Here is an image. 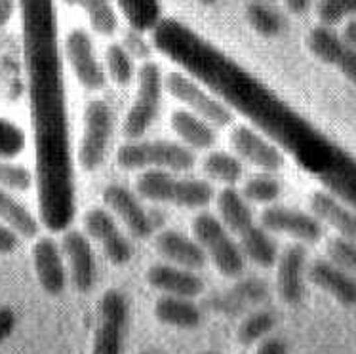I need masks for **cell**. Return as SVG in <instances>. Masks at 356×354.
Returning <instances> with one entry per match:
<instances>
[{
	"label": "cell",
	"instance_id": "cell-1",
	"mask_svg": "<svg viewBox=\"0 0 356 354\" xmlns=\"http://www.w3.org/2000/svg\"><path fill=\"white\" fill-rule=\"evenodd\" d=\"M154 50L218 95L231 111L242 115L255 130L326 191L356 210V162L322 134L309 118L267 86L254 72L174 17H162L151 31Z\"/></svg>",
	"mask_w": 356,
	"mask_h": 354
},
{
	"label": "cell",
	"instance_id": "cell-2",
	"mask_svg": "<svg viewBox=\"0 0 356 354\" xmlns=\"http://www.w3.org/2000/svg\"><path fill=\"white\" fill-rule=\"evenodd\" d=\"M19 8L40 221L51 232L69 231L76 191L56 6L54 0H19Z\"/></svg>",
	"mask_w": 356,
	"mask_h": 354
},
{
	"label": "cell",
	"instance_id": "cell-3",
	"mask_svg": "<svg viewBox=\"0 0 356 354\" xmlns=\"http://www.w3.org/2000/svg\"><path fill=\"white\" fill-rule=\"evenodd\" d=\"M136 193L151 202L172 204L189 210H204L216 198V191L208 181L177 177L166 170L141 172L136 179Z\"/></svg>",
	"mask_w": 356,
	"mask_h": 354
},
{
	"label": "cell",
	"instance_id": "cell-4",
	"mask_svg": "<svg viewBox=\"0 0 356 354\" xmlns=\"http://www.w3.org/2000/svg\"><path fill=\"white\" fill-rule=\"evenodd\" d=\"M117 164L126 172L166 170L172 174L189 172L197 164V154L189 147L168 139L128 141L118 147Z\"/></svg>",
	"mask_w": 356,
	"mask_h": 354
},
{
	"label": "cell",
	"instance_id": "cell-5",
	"mask_svg": "<svg viewBox=\"0 0 356 354\" xmlns=\"http://www.w3.org/2000/svg\"><path fill=\"white\" fill-rule=\"evenodd\" d=\"M191 229L193 239L202 246L206 257L211 259L225 278H238L244 273L246 257L240 250L238 242H234L225 225L219 221V217L210 211H198L193 217Z\"/></svg>",
	"mask_w": 356,
	"mask_h": 354
},
{
	"label": "cell",
	"instance_id": "cell-6",
	"mask_svg": "<svg viewBox=\"0 0 356 354\" xmlns=\"http://www.w3.org/2000/svg\"><path fill=\"white\" fill-rule=\"evenodd\" d=\"M164 88L187 111L204 118L213 128H227L234 120V111L187 72H170L164 79Z\"/></svg>",
	"mask_w": 356,
	"mask_h": 354
},
{
	"label": "cell",
	"instance_id": "cell-7",
	"mask_svg": "<svg viewBox=\"0 0 356 354\" xmlns=\"http://www.w3.org/2000/svg\"><path fill=\"white\" fill-rule=\"evenodd\" d=\"M164 79L154 61H145L138 71V92L128 115L124 118V136L128 141H139L153 126L160 111Z\"/></svg>",
	"mask_w": 356,
	"mask_h": 354
},
{
	"label": "cell",
	"instance_id": "cell-8",
	"mask_svg": "<svg viewBox=\"0 0 356 354\" xmlns=\"http://www.w3.org/2000/svg\"><path fill=\"white\" fill-rule=\"evenodd\" d=\"M115 116L109 103L94 99L84 111V131L79 147V164L84 172H95L102 166L111 136H113Z\"/></svg>",
	"mask_w": 356,
	"mask_h": 354
},
{
	"label": "cell",
	"instance_id": "cell-9",
	"mask_svg": "<svg viewBox=\"0 0 356 354\" xmlns=\"http://www.w3.org/2000/svg\"><path fill=\"white\" fill-rule=\"evenodd\" d=\"M128 314L130 309L122 291L107 289L99 301L94 354H122Z\"/></svg>",
	"mask_w": 356,
	"mask_h": 354
},
{
	"label": "cell",
	"instance_id": "cell-10",
	"mask_svg": "<svg viewBox=\"0 0 356 354\" xmlns=\"http://www.w3.org/2000/svg\"><path fill=\"white\" fill-rule=\"evenodd\" d=\"M103 202H105V208L113 216L118 217L136 239L153 236V232L159 227L154 214L143 208L138 193H134L124 185H118V183L107 185L103 188Z\"/></svg>",
	"mask_w": 356,
	"mask_h": 354
},
{
	"label": "cell",
	"instance_id": "cell-11",
	"mask_svg": "<svg viewBox=\"0 0 356 354\" xmlns=\"http://www.w3.org/2000/svg\"><path fill=\"white\" fill-rule=\"evenodd\" d=\"M259 225L270 234H286L299 244H314L324 236V225L311 211L288 206H267L259 216Z\"/></svg>",
	"mask_w": 356,
	"mask_h": 354
},
{
	"label": "cell",
	"instance_id": "cell-12",
	"mask_svg": "<svg viewBox=\"0 0 356 354\" xmlns=\"http://www.w3.org/2000/svg\"><path fill=\"white\" fill-rule=\"evenodd\" d=\"M84 231L90 239L102 246L105 257L113 265L122 267L131 261L134 248L120 231L115 216L107 208H102V206L90 208L84 214Z\"/></svg>",
	"mask_w": 356,
	"mask_h": 354
},
{
	"label": "cell",
	"instance_id": "cell-13",
	"mask_svg": "<svg viewBox=\"0 0 356 354\" xmlns=\"http://www.w3.org/2000/svg\"><path fill=\"white\" fill-rule=\"evenodd\" d=\"M231 147L242 162L252 164L259 172L277 174L284 166V152L254 126H236L231 131Z\"/></svg>",
	"mask_w": 356,
	"mask_h": 354
},
{
	"label": "cell",
	"instance_id": "cell-14",
	"mask_svg": "<svg viewBox=\"0 0 356 354\" xmlns=\"http://www.w3.org/2000/svg\"><path fill=\"white\" fill-rule=\"evenodd\" d=\"M65 58L73 69L74 77L79 79L82 86L90 92H99L105 82L107 74L95 56L92 36L84 29H73L65 38Z\"/></svg>",
	"mask_w": 356,
	"mask_h": 354
},
{
	"label": "cell",
	"instance_id": "cell-15",
	"mask_svg": "<svg viewBox=\"0 0 356 354\" xmlns=\"http://www.w3.org/2000/svg\"><path fill=\"white\" fill-rule=\"evenodd\" d=\"M61 250L67 261L69 276L74 289L80 293H88L94 288L97 267H95V255L90 236L84 232L69 229L61 239Z\"/></svg>",
	"mask_w": 356,
	"mask_h": 354
},
{
	"label": "cell",
	"instance_id": "cell-16",
	"mask_svg": "<svg viewBox=\"0 0 356 354\" xmlns=\"http://www.w3.org/2000/svg\"><path fill=\"white\" fill-rule=\"evenodd\" d=\"M33 265L38 284L48 296H61L67 286L69 271L65 267L63 250L50 236H42L33 246Z\"/></svg>",
	"mask_w": 356,
	"mask_h": 354
},
{
	"label": "cell",
	"instance_id": "cell-17",
	"mask_svg": "<svg viewBox=\"0 0 356 354\" xmlns=\"http://www.w3.org/2000/svg\"><path fill=\"white\" fill-rule=\"evenodd\" d=\"M307 248L303 244H291L278 255L277 261V288L284 303L298 305L305 293Z\"/></svg>",
	"mask_w": 356,
	"mask_h": 354
},
{
	"label": "cell",
	"instance_id": "cell-18",
	"mask_svg": "<svg viewBox=\"0 0 356 354\" xmlns=\"http://www.w3.org/2000/svg\"><path fill=\"white\" fill-rule=\"evenodd\" d=\"M147 282L162 296L195 299L204 289V280L189 268L175 267L172 263H156L147 268Z\"/></svg>",
	"mask_w": 356,
	"mask_h": 354
},
{
	"label": "cell",
	"instance_id": "cell-19",
	"mask_svg": "<svg viewBox=\"0 0 356 354\" xmlns=\"http://www.w3.org/2000/svg\"><path fill=\"white\" fill-rule=\"evenodd\" d=\"M309 208L322 225L332 227L337 236L356 240V210L332 191H316L311 195Z\"/></svg>",
	"mask_w": 356,
	"mask_h": 354
},
{
	"label": "cell",
	"instance_id": "cell-20",
	"mask_svg": "<svg viewBox=\"0 0 356 354\" xmlns=\"http://www.w3.org/2000/svg\"><path fill=\"white\" fill-rule=\"evenodd\" d=\"M154 250L159 252L160 257L170 261L175 267L198 271L206 265V252L195 239H189L174 229H164L154 236Z\"/></svg>",
	"mask_w": 356,
	"mask_h": 354
},
{
	"label": "cell",
	"instance_id": "cell-21",
	"mask_svg": "<svg viewBox=\"0 0 356 354\" xmlns=\"http://www.w3.org/2000/svg\"><path fill=\"white\" fill-rule=\"evenodd\" d=\"M309 280L345 307L356 305V275L343 271L332 261L314 259L307 268Z\"/></svg>",
	"mask_w": 356,
	"mask_h": 354
},
{
	"label": "cell",
	"instance_id": "cell-22",
	"mask_svg": "<svg viewBox=\"0 0 356 354\" xmlns=\"http://www.w3.org/2000/svg\"><path fill=\"white\" fill-rule=\"evenodd\" d=\"M170 126L191 151H210L218 141L216 128L187 108H175L170 116Z\"/></svg>",
	"mask_w": 356,
	"mask_h": 354
},
{
	"label": "cell",
	"instance_id": "cell-23",
	"mask_svg": "<svg viewBox=\"0 0 356 354\" xmlns=\"http://www.w3.org/2000/svg\"><path fill=\"white\" fill-rule=\"evenodd\" d=\"M216 204H218L219 221L225 225L227 231L233 232L236 236H240L242 232H246L250 227L255 225L254 211L250 208V202L234 187L223 188L216 196Z\"/></svg>",
	"mask_w": 356,
	"mask_h": 354
},
{
	"label": "cell",
	"instance_id": "cell-24",
	"mask_svg": "<svg viewBox=\"0 0 356 354\" xmlns=\"http://www.w3.org/2000/svg\"><path fill=\"white\" fill-rule=\"evenodd\" d=\"M154 316L160 324L172 325L177 330H193L202 322V311L193 299L174 296H162L156 299Z\"/></svg>",
	"mask_w": 356,
	"mask_h": 354
},
{
	"label": "cell",
	"instance_id": "cell-25",
	"mask_svg": "<svg viewBox=\"0 0 356 354\" xmlns=\"http://www.w3.org/2000/svg\"><path fill=\"white\" fill-rule=\"evenodd\" d=\"M238 246L244 257L255 263L257 267L270 268L277 265L278 248L269 231H265L261 225L255 223L246 232L238 236Z\"/></svg>",
	"mask_w": 356,
	"mask_h": 354
},
{
	"label": "cell",
	"instance_id": "cell-26",
	"mask_svg": "<svg viewBox=\"0 0 356 354\" xmlns=\"http://www.w3.org/2000/svg\"><path fill=\"white\" fill-rule=\"evenodd\" d=\"M0 221L23 239H35L38 234L37 217L4 188H0Z\"/></svg>",
	"mask_w": 356,
	"mask_h": 354
},
{
	"label": "cell",
	"instance_id": "cell-27",
	"mask_svg": "<svg viewBox=\"0 0 356 354\" xmlns=\"http://www.w3.org/2000/svg\"><path fill=\"white\" fill-rule=\"evenodd\" d=\"M202 168L211 181L223 183L225 187H234L244 175V162L236 154L225 151L208 152L202 162Z\"/></svg>",
	"mask_w": 356,
	"mask_h": 354
},
{
	"label": "cell",
	"instance_id": "cell-28",
	"mask_svg": "<svg viewBox=\"0 0 356 354\" xmlns=\"http://www.w3.org/2000/svg\"><path fill=\"white\" fill-rule=\"evenodd\" d=\"M307 48L318 61L335 67V63L339 61L341 54L347 48V44L341 35H337L332 27L316 25L307 36Z\"/></svg>",
	"mask_w": 356,
	"mask_h": 354
},
{
	"label": "cell",
	"instance_id": "cell-29",
	"mask_svg": "<svg viewBox=\"0 0 356 354\" xmlns=\"http://www.w3.org/2000/svg\"><path fill=\"white\" fill-rule=\"evenodd\" d=\"M86 14L90 27L102 36H113L118 29V15L111 0H63Z\"/></svg>",
	"mask_w": 356,
	"mask_h": 354
},
{
	"label": "cell",
	"instance_id": "cell-30",
	"mask_svg": "<svg viewBox=\"0 0 356 354\" xmlns=\"http://www.w3.org/2000/svg\"><path fill=\"white\" fill-rule=\"evenodd\" d=\"M246 22L257 35L265 36V38L280 35L284 27L282 17L277 10L270 8L269 4H265V2H259V0H254L248 4Z\"/></svg>",
	"mask_w": 356,
	"mask_h": 354
},
{
	"label": "cell",
	"instance_id": "cell-31",
	"mask_svg": "<svg viewBox=\"0 0 356 354\" xmlns=\"http://www.w3.org/2000/svg\"><path fill=\"white\" fill-rule=\"evenodd\" d=\"M240 193L248 202L273 204L282 193V183L275 174L259 172V174L252 175L250 179L244 181V187Z\"/></svg>",
	"mask_w": 356,
	"mask_h": 354
},
{
	"label": "cell",
	"instance_id": "cell-32",
	"mask_svg": "<svg viewBox=\"0 0 356 354\" xmlns=\"http://www.w3.org/2000/svg\"><path fill=\"white\" fill-rule=\"evenodd\" d=\"M277 324L275 314L269 311H255L248 314L238 325V337L240 345H255L259 341L267 339V335L273 332V328Z\"/></svg>",
	"mask_w": 356,
	"mask_h": 354
},
{
	"label": "cell",
	"instance_id": "cell-33",
	"mask_svg": "<svg viewBox=\"0 0 356 354\" xmlns=\"http://www.w3.org/2000/svg\"><path fill=\"white\" fill-rule=\"evenodd\" d=\"M267 297V286L261 280H254V278H248L244 282H238L234 286L233 293L231 296L221 297L223 303H218L219 309H223L225 312H236L242 309L244 305L259 303Z\"/></svg>",
	"mask_w": 356,
	"mask_h": 354
},
{
	"label": "cell",
	"instance_id": "cell-34",
	"mask_svg": "<svg viewBox=\"0 0 356 354\" xmlns=\"http://www.w3.org/2000/svg\"><path fill=\"white\" fill-rule=\"evenodd\" d=\"M105 63H107V72L118 86H128L134 77H136V67H134V58L126 51L122 44H111L105 54Z\"/></svg>",
	"mask_w": 356,
	"mask_h": 354
},
{
	"label": "cell",
	"instance_id": "cell-35",
	"mask_svg": "<svg viewBox=\"0 0 356 354\" xmlns=\"http://www.w3.org/2000/svg\"><path fill=\"white\" fill-rule=\"evenodd\" d=\"M316 17L320 25L334 29L345 19L356 17V0H320L316 4Z\"/></svg>",
	"mask_w": 356,
	"mask_h": 354
},
{
	"label": "cell",
	"instance_id": "cell-36",
	"mask_svg": "<svg viewBox=\"0 0 356 354\" xmlns=\"http://www.w3.org/2000/svg\"><path fill=\"white\" fill-rule=\"evenodd\" d=\"M326 259L350 275H356V240L345 236L327 240Z\"/></svg>",
	"mask_w": 356,
	"mask_h": 354
},
{
	"label": "cell",
	"instance_id": "cell-37",
	"mask_svg": "<svg viewBox=\"0 0 356 354\" xmlns=\"http://www.w3.org/2000/svg\"><path fill=\"white\" fill-rule=\"evenodd\" d=\"M33 183H35V177L27 168L10 162L8 159H0V188L23 193V191H29Z\"/></svg>",
	"mask_w": 356,
	"mask_h": 354
},
{
	"label": "cell",
	"instance_id": "cell-38",
	"mask_svg": "<svg viewBox=\"0 0 356 354\" xmlns=\"http://www.w3.org/2000/svg\"><path fill=\"white\" fill-rule=\"evenodd\" d=\"M25 147V136L15 124L0 118V159L19 154Z\"/></svg>",
	"mask_w": 356,
	"mask_h": 354
},
{
	"label": "cell",
	"instance_id": "cell-39",
	"mask_svg": "<svg viewBox=\"0 0 356 354\" xmlns=\"http://www.w3.org/2000/svg\"><path fill=\"white\" fill-rule=\"evenodd\" d=\"M122 46L126 48V51L130 54L131 58L143 59V63H145V61H151V51H153V48H151V44L145 42V38H143V35H141L139 31H128Z\"/></svg>",
	"mask_w": 356,
	"mask_h": 354
},
{
	"label": "cell",
	"instance_id": "cell-40",
	"mask_svg": "<svg viewBox=\"0 0 356 354\" xmlns=\"http://www.w3.org/2000/svg\"><path fill=\"white\" fill-rule=\"evenodd\" d=\"M335 67L341 71V74L345 79H349L350 82H355L356 84V48L347 46L345 51L341 54L339 61L335 63Z\"/></svg>",
	"mask_w": 356,
	"mask_h": 354
},
{
	"label": "cell",
	"instance_id": "cell-41",
	"mask_svg": "<svg viewBox=\"0 0 356 354\" xmlns=\"http://www.w3.org/2000/svg\"><path fill=\"white\" fill-rule=\"evenodd\" d=\"M15 322H17L15 312L10 307H0V343H4L12 335Z\"/></svg>",
	"mask_w": 356,
	"mask_h": 354
},
{
	"label": "cell",
	"instance_id": "cell-42",
	"mask_svg": "<svg viewBox=\"0 0 356 354\" xmlns=\"http://www.w3.org/2000/svg\"><path fill=\"white\" fill-rule=\"evenodd\" d=\"M255 354H288V345L280 337H267L265 341H261Z\"/></svg>",
	"mask_w": 356,
	"mask_h": 354
},
{
	"label": "cell",
	"instance_id": "cell-43",
	"mask_svg": "<svg viewBox=\"0 0 356 354\" xmlns=\"http://www.w3.org/2000/svg\"><path fill=\"white\" fill-rule=\"evenodd\" d=\"M19 244V236L8 227L0 225V253H12Z\"/></svg>",
	"mask_w": 356,
	"mask_h": 354
},
{
	"label": "cell",
	"instance_id": "cell-44",
	"mask_svg": "<svg viewBox=\"0 0 356 354\" xmlns=\"http://www.w3.org/2000/svg\"><path fill=\"white\" fill-rule=\"evenodd\" d=\"M15 12L14 0H0V31L4 29Z\"/></svg>",
	"mask_w": 356,
	"mask_h": 354
},
{
	"label": "cell",
	"instance_id": "cell-45",
	"mask_svg": "<svg viewBox=\"0 0 356 354\" xmlns=\"http://www.w3.org/2000/svg\"><path fill=\"white\" fill-rule=\"evenodd\" d=\"M341 38L345 40L347 46L350 48H356V17L349 19V22L345 23V29L341 33Z\"/></svg>",
	"mask_w": 356,
	"mask_h": 354
},
{
	"label": "cell",
	"instance_id": "cell-46",
	"mask_svg": "<svg viewBox=\"0 0 356 354\" xmlns=\"http://www.w3.org/2000/svg\"><path fill=\"white\" fill-rule=\"evenodd\" d=\"M284 4H286V8L290 10L291 14L301 15V14H305L307 10H309V6H311V0H284Z\"/></svg>",
	"mask_w": 356,
	"mask_h": 354
},
{
	"label": "cell",
	"instance_id": "cell-47",
	"mask_svg": "<svg viewBox=\"0 0 356 354\" xmlns=\"http://www.w3.org/2000/svg\"><path fill=\"white\" fill-rule=\"evenodd\" d=\"M200 4H204V6H210V4H213V2H218V0H198Z\"/></svg>",
	"mask_w": 356,
	"mask_h": 354
},
{
	"label": "cell",
	"instance_id": "cell-48",
	"mask_svg": "<svg viewBox=\"0 0 356 354\" xmlns=\"http://www.w3.org/2000/svg\"><path fill=\"white\" fill-rule=\"evenodd\" d=\"M206 354H216V353H206Z\"/></svg>",
	"mask_w": 356,
	"mask_h": 354
},
{
	"label": "cell",
	"instance_id": "cell-49",
	"mask_svg": "<svg viewBox=\"0 0 356 354\" xmlns=\"http://www.w3.org/2000/svg\"><path fill=\"white\" fill-rule=\"evenodd\" d=\"M143 354H149V353H143Z\"/></svg>",
	"mask_w": 356,
	"mask_h": 354
}]
</instances>
